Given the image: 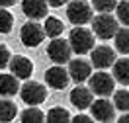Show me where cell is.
Masks as SVG:
<instances>
[{"instance_id":"cell-8","label":"cell","mask_w":129,"mask_h":123,"mask_svg":"<svg viewBox=\"0 0 129 123\" xmlns=\"http://www.w3.org/2000/svg\"><path fill=\"white\" fill-rule=\"evenodd\" d=\"M90 61H92V66H96L100 70L110 68L115 63V51L108 45H98L90 51Z\"/></svg>"},{"instance_id":"cell-26","label":"cell","mask_w":129,"mask_h":123,"mask_svg":"<svg viewBox=\"0 0 129 123\" xmlns=\"http://www.w3.org/2000/svg\"><path fill=\"white\" fill-rule=\"evenodd\" d=\"M10 59H12V53L6 45H0V70L4 68V66H8Z\"/></svg>"},{"instance_id":"cell-30","label":"cell","mask_w":129,"mask_h":123,"mask_svg":"<svg viewBox=\"0 0 129 123\" xmlns=\"http://www.w3.org/2000/svg\"><path fill=\"white\" fill-rule=\"evenodd\" d=\"M119 123H129V111H123V115L119 117Z\"/></svg>"},{"instance_id":"cell-21","label":"cell","mask_w":129,"mask_h":123,"mask_svg":"<svg viewBox=\"0 0 129 123\" xmlns=\"http://www.w3.org/2000/svg\"><path fill=\"white\" fill-rule=\"evenodd\" d=\"M45 119H49L51 123H64L71 119V113L64 109V107H53L49 109V113L45 115Z\"/></svg>"},{"instance_id":"cell-10","label":"cell","mask_w":129,"mask_h":123,"mask_svg":"<svg viewBox=\"0 0 129 123\" xmlns=\"http://www.w3.org/2000/svg\"><path fill=\"white\" fill-rule=\"evenodd\" d=\"M90 111H92L94 119L104 121V123L113 121V117H115V106H113L110 100H106L104 96H100V100L90 104Z\"/></svg>"},{"instance_id":"cell-15","label":"cell","mask_w":129,"mask_h":123,"mask_svg":"<svg viewBox=\"0 0 129 123\" xmlns=\"http://www.w3.org/2000/svg\"><path fill=\"white\" fill-rule=\"evenodd\" d=\"M18 76L14 74H0V96L10 98V96H16L20 92V84H18Z\"/></svg>"},{"instance_id":"cell-14","label":"cell","mask_w":129,"mask_h":123,"mask_svg":"<svg viewBox=\"0 0 129 123\" xmlns=\"http://www.w3.org/2000/svg\"><path fill=\"white\" fill-rule=\"evenodd\" d=\"M94 102V94H92V90L90 88H86V86H76L73 92H71V104H73L74 107H78V109H88L90 104Z\"/></svg>"},{"instance_id":"cell-23","label":"cell","mask_w":129,"mask_h":123,"mask_svg":"<svg viewBox=\"0 0 129 123\" xmlns=\"http://www.w3.org/2000/svg\"><path fill=\"white\" fill-rule=\"evenodd\" d=\"M14 27V16L0 6V33H10Z\"/></svg>"},{"instance_id":"cell-16","label":"cell","mask_w":129,"mask_h":123,"mask_svg":"<svg viewBox=\"0 0 129 123\" xmlns=\"http://www.w3.org/2000/svg\"><path fill=\"white\" fill-rule=\"evenodd\" d=\"M113 78L119 84H123V86L129 84V59L127 57L115 59V63H113Z\"/></svg>"},{"instance_id":"cell-19","label":"cell","mask_w":129,"mask_h":123,"mask_svg":"<svg viewBox=\"0 0 129 123\" xmlns=\"http://www.w3.org/2000/svg\"><path fill=\"white\" fill-rule=\"evenodd\" d=\"M20 119H22L24 123H41L43 119H45V113L41 111L39 107H35V106H29L27 109H24V111H22Z\"/></svg>"},{"instance_id":"cell-25","label":"cell","mask_w":129,"mask_h":123,"mask_svg":"<svg viewBox=\"0 0 129 123\" xmlns=\"http://www.w3.org/2000/svg\"><path fill=\"white\" fill-rule=\"evenodd\" d=\"M117 6V0H92V8L98 12H112Z\"/></svg>"},{"instance_id":"cell-27","label":"cell","mask_w":129,"mask_h":123,"mask_svg":"<svg viewBox=\"0 0 129 123\" xmlns=\"http://www.w3.org/2000/svg\"><path fill=\"white\" fill-rule=\"evenodd\" d=\"M71 119H73V121H76V123H90L92 121V119H94V117H90V115H82V113H78V115H74V117H71Z\"/></svg>"},{"instance_id":"cell-9","label":"cell","mask_w":129,"mask_h":123,"mask_svg":"<svg viewBox=\"0 0 129 123\" xmlns=\"http://www.w3.org/2000/svg\"><path fill=\"white\" fill-rule=\"evenodd\" d=\"M45 82L53 90H64L71 82V74H69V70H64V66L55 65L45 70Z\"/></svg>"},{"instance_id":"cell-13","label":"cell","mask_w":129,"mask_h":123,"mask_svg":"<svg viewBox=\"0 0 129 123\" xmlns=\"http://www.w3.org/2000/svg\"><path fill=\"white\" fill-rule=\"evenodd\" d=\"M49 4L47 0H24L22 2V12L29 20H41V18L47 16Z\"/></svg>"},{"instance_id":"cell-5","label":"cell","mask_w":129,"mask_h":123,"mask_svg":"<svg viewBox=\"0 0 129 123\" xmlns=\"http://www.w3.org/2000/svg\"><path fill=\"white\" fill-rule=\"evenodd\" d=\"M47 55L49 59L55 63V65H64L71 61L73 49H71V43L69 39H61V37H53L47 45Z\"/></svg>"},{"instance_id":"cell-28","label":"cell","mask_w":129,"mask_h":123,"mask_svg":"<svg viewBox=\"0 0 129 123\" xmlns=\"http://www.w3.org/2000/svg\"><path fill=\"white\" fill-rule=\"evenodd\" d=\"M69 0H47L49 6H53V8H59V6H64Z\"/></svg>"},{"instance_id":"cell-17","label":"cell","mask_w":129,"mask_h":123,"mask_svg":"<svg viewBox=\"0 0 129 123\" xmlns=\"http://www.w3.org/2000/svg\"><path fill=\"white\" fill-rule=\"evenodd\" d=\"M113 41H115V49L123 53V55H129V25L125 27H119L115 35H113Z\"/></svg>"},{"instance_id":"cell-12","label":"cell","mask_w":129,"mask_h":123,"mask_svg":"<svg viewBox=\"0 0 129 123\" xmlns=\"http://www.w3.org/2000/svg\"><path fill=\"white\" fill-rule=\"evenodd\" d=\"M8 66H10V70H12V74L18 76V78H22V80H27V78L31 76V72H33V63L27 57H24V55L12 57L10 63H8Z\"/></svg>"},{"instance_id":"cell-20","label":"cell","mask_w":129,"mask_h":123,"mask_svg":"<svg viewBox=\"0 0 129 123\" xmlns=\"http://www.w3.org/2000/svg\"><path fill=\"white\" fill-rule=\"evenodd\" d=\"M18 115V107L10 100H0V121H12Z\"/></svg>"},{"instance_id":"cell-22","label":"cell","mask_w":129,"mask_h":123,"mask_svg":"<svg viewBox=\"0 0 129 123\" xmlns=\"http://www.w3.org/2000/svg\"><path fill=\"white\" fill-rule=\"evenodd\" d=\"M113 106L119 111H129V92L127 90L113 92Z\"/></svg>"},{"instance_id":"cell-2","label":"cell","mask_w":129,"mask_h":123,"mask_svg":"<svg viewBox=\"0 0 129 123\" xmlns=\"http://www.w3.org/2000/svg\"><path fill=\"white\" fill-rule=\"evenodd\" d=\"M117 29H119V22L110 12H100L96 18H92V31L100 39H112Z\"/></svg>"},{"instance_id":"cell-7","label":"cell","mask_w":129,"mask_h":123,"mask_svg":"<svg viewBox=\"0 0 129 123\" xmlns=\"http://www.w3.org/2000/svg\"><path fill=\"white\" fill-rule=\"evenodd\" d=\"M20 39H22V43L25 47H37L41 41L45 39V29H43V25L35 24V20H31V22L22 25Z\"/></svg>"},{"instance_id":"cell-11","label":"cell","mask_w":129,"mask_h":123,"mask_svg":"<svg viewBox=\"0 0 129 123\" xmlns=\"http://www.w3.org/2000/svg\"><path fill=\"white\" fill-rule=\"evenodd\" d=\"M69 74H71V80H74L76 84H82L92 74V63H88V61H84L80 57L71 59L69 61Z\"/></svg>"},{"instance_id":"cell-6","label":"cell","mask_w":129,"mask_h":123,"mask_svg":"<svg viewBox=\"0 0 129 123\" xmlns=\"http://www.w3.org/2000/svg\"><path fill=\"white\" fill-rule=\"evenodd\" d=\"M67 18L74 25L88 24V22H92V6L88 2H84V0H73V2H69Z\"/></svg>"},{"instance_id":"cell-3","label":"cell","mask_w":129,"mask_h":123,"mask_svg":"<svg viewBox=\"0 0 129 123\" xmlns=\"http://www.w3.org/2000/svg\"><path fill=\"white\" fill-rule=\"evenodd\" d=\"M113 86H115V78L112 74L104 72V70H100L96 74H90V78H88V88L96 96H104V98L112 96Z\"/></svg>"},{"instance_id":"cell-24","label":"cell","mask_w":129,"mask_h":123,"mask_svg":"<svg viewBox=\"0 0 129 123\" xmlns=\"http://www.w3.org/2000/svg\"><path fill=\"white\" fill-rule=\"evenodd\" d=\"M115 14H117V22L123 25H129V0H121L115 6Z\"/></svg>"},{"instance_id":"cell-29","label":"cell","mask_w":129,"mask_h":123,"mask_svg":"<svg viewBox=\"0 0 129 123\" xmlns=\"http://www.w3.org/2000/svg\"><path fill=\"white\" fill-rule=\"evenodd\" d=\"M16 4V0H0V6L2 8H10V6H14Z\"/></svg>"},{"instance_id":"cell-1","label":"cell","mask_w":129,"mask_h":123,"mask_svg":"<svg viewBox=\"0 0 129 123\" xmlns=\"http://www.w3.org/2000/svg\"><path fill=\"white\" fill-rule=\"evenodd\" d=\"M69 43H71V49L76 55H86L94 49V31L86 29L84 25H76L71 35H69Z\"/></svg>"},{"instance_id":"cell-4","label":"cell","mask_w":129,"mask_h":123,"mask_svg":"<svg viewBox=\"0 0 129 123\" xmlns=\"http://www.w3.org/2000/svg\"><path fill=\"white\" fill-rule=\"evenodd\" d=\"M20 98L24 100L27 106H39L45 102L47 98V88L41 84V82H35V80H27L20 88Z\"/></svg>"},{"instance_id":"cell-18","label":"cell","mask_w":129,"mask_h":123,"mask_svg":"<svg viewBox=\"0 0 129 123\" xmlns=\"http://www.w3.org/2000/svg\"><path fill=\"white\" fill-rule=\"evenodd\" d=\"M43 29H45V35H49V37L53 39V37H59V35L63 33L64 25H63V22H61L59 18L49 16L47 20H45V25H43Z\"/></svg>"}]
</instances>
